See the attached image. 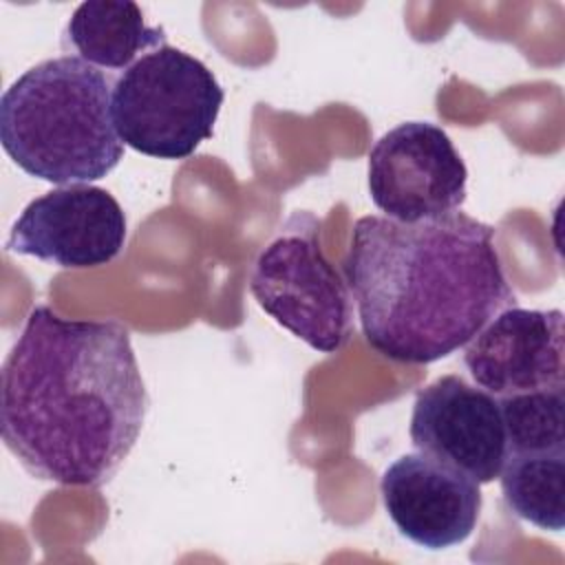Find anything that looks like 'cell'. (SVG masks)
Instances as JSON below:
<instances>
[{
    "label": "cell",
    "mask_w": 565,
    "mask_h": 565,
    "mask_svg": "<svg viewBox=\"0 0 565 565\" xmlns=\"http://www.w3.org/2000/svg\"><path fill=\"white\" fill-rule=\"evenodd\" d=\"M344 274L364 340L402 364L455 353L516 305L494 227L463 212L417 223L358 218Z\"/></svg>",
    "instance_id": "cell-2"
},
{
    "label": "cell",
    "mask_w": 565,
    "mask_h": 565,
    "mask_svg": "<svg viewBox=\"0 0 565 565\" xmlns=\"http://www.w3.org/2000/svg\"><path fill=\"white\" fill-rule=\"evenodd\" d=\"M0 141L26 174L49 183L104 179L124 157L108 77L77 55L31 66L2 93Z\"/></svg>",
    "instance_id": "cell-3"
},
{
    "label": "cell",
    "mask_w": 565,
    "mask_h": 565,
    "mask_svg": "<svg viewBox=\"0 0 565 565\" xmlns=\"http://www.w3.org/2000/svg\"><path fill=\"white\" fill-rule=\"evenodd\" d=\"M497 402L505 426L508 455L565 450V388L497 397Z\"/></svg>",
    "instance_id": "cell-13"
},
{
    "label": "cell",
    "mask_w": 565,
    "mask_h": 565,
    "mask_svg": "<svg viewBox=\"0 0 565 565\" xmlns=\"http://www.w3.org/2000/svg\"><path fill=\"white\" fill-rule=\"evenodd\" d=\"M561 309L508 307L468 344L463 364L475 384L494 397L565 388Z\"/></svg>",
    "instance_id": "cell-9"
},
{
    "label": "cell",
    "mask_w": 565,
    "mask_h": 565,
    "mask_svg": "<svg viewBox=\"0 0 565 565\" xmlns=\"http://www.w3.org/2000/svg\"><path fill=\"white\" fill-rule=\"evenodd\" d=\"M148 406L124 324L49 307L29 313L2 366L0 433L31 477L104 486L137 444Z\"/></svg>",
    "instance_id": "cell-1"
},
{
    "label": "cell",
    "mask_w": 565,
    "mask_h": 565,
    "mask_svg": "<svg viewBox=\"0 0 565 565\" xmlns=\"http://www.w3.org/2000/svg\"><path fill=\"white\" fill-rule=\"evenodd\" d=\"M468 170L446 130L404 121L369 152V192L384 216L417 223L457 212L466 201Z\"/></svg>",
    "instance_id": "cell-6"
},
{
    "label": "cell",
    "mask_w": 565,
    "mask_h": 565,
    "mask_svg": "<svg viewBox=\"0 0 565 565\" xmlns=\"http://www.w3.org/2000/svg\"><path fill=\"white\" fill-rule=\"evenodd\" d=\"M408 435L419 452L475 483L499 479L508 455L497 397L461 375H441L415 395Z\"/></svg>",
    "instance_id": "cell-8"
},
{
    "label": "cell",
    "mask_w": 565,
    "mask_h": 565,
    "mask_svg": "<svg viewBox=\"0 0 565 565\" xmlns=\"http://www.w3.org/2000/svg\"><path fill=\"white\" fill-rule=\"evenodd\" d=\"M166 44L163 29L148 26L143 11L130 0H88L68 18L64 46L102 68H128L139 53Z\"/></svg>",
    "instance_id": "cell-11"
},
{
    "label": "cell",
    "mask_w": 565,
    "mask_h": 565,
    "mask_svg": "<svg viewBox=\"0 0 565 565\" xmlns=\"http://www.w3.org/2000/svg\"><path fill=\"white\" fill-rule=\"evenodd\" d=\"M249 291L265 313L320 353L340 351L351 338L349 282L322 252L320 221L291 214L260 249Z\"/></svg>",
    "instance_id": "cell-5"
},
{
    "label": "cell",
    "mask_w": 565,
    "mask_h": 565,
    "mask_svg": "<svg viewBox=\"0 0 565 565\" xmlns=\"http://www.w3.org/2000/svg\"><path fill=\"white\" fill-rule=\"evenodd\" d=\"M499 479L503 501L514 516L539 530L565 527V450L508 455Z\"/></svg>",
    "instance_id": "cell-12"
},
{
    "label": "cell",
    "mask_w": 565,
    "mask_h": 565,
    "mask_svg": "<svg viewBox=\"0 0 565 565\" xmlns=\"http://www.w3.org/2000/svg\"><path fill=\"white\" fill-rule=\"evenodd\" d=\"M126 243V214L104 188L71 183L33 199L11 227L7 249L66 267L108 265Z\"/></svg>",
    "instance_id": "cell-7"
},
{
    "label": "cell",
    "mask_w": 565,
    "mask_h": 565,
    "mask_svg": "<svg viewBox=\"0 0 565 565\" xmlns=\"http://www.w3.org/2000/svg\"><path fill=\"white\" fill-rule=\"evenodd\" d=\"M380 490L388 519L419 547L459 545L477 527L479 483L419 450L397 457L384 470Z\"/></svg>",
    "instance_id": "cell-10"
},
{
    "label": "cell",
    "mask_w": 565,
    "mask_h": 565,
    "mask_svg": "<svg viewBox=\"0 0 565 565\" xmlns=\"http://www.w3.org/2000/svg\"><path fill=\"white\" fill-rule=\"evenodd\" d=\"M225 93L194 55L163 44L139 55L113 84L119 139L157 159H185L212 137Z\"/></svg>",
    "instance_id": "cell-4"
}]
</instances>
